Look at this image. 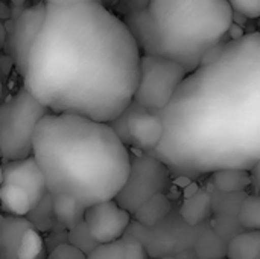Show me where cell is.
I'll use <instances>...</instances> for the list:
<instances>
[{
  "label": "cell",
  "mask_w": 260,
  "mask_h": 259,
  "mask_svg": "<svg viewBox=\"0 0 260 259\" xmlns=\"http://www.w3.org/2000/svg\"><path fill=\"white\" fill-rule=\"evenodd\" d=\"M160 118L165 131L152 154L172 172L251 171L260 162V32L209 53Z\"/></svg>",
  "instance_id": "1"
},
{
  "label": "cell",
  "mask_w": 260,
  "mask_h": 259,
  "mask_svg": "<svg viewBox=\"0 0 260 259\" xmlns=\"http://www.w3.org/2000/svg\"><path fill=\"white\" fill-rule=\"evenodd\" d=\"M140 60L131 31L110 8L46 5L23 87L50 113L111 124L134 101Z\"/></svg>",
  "instance_id": "2"
},
{
  "label": "cell",
  "mask_w": 260,
  "mask_h": 259,
  "mask_svg": "<svg viewBox=\"0 0 260 259\" xmlns=\"http://www.w3.org/2000/svg\"><path fill=\"white\" fill-rule=\"evenodd\" d=\"M32 156L52 195H67L90 208L114 200L125 185L131 153L110 124L49 113L34 134Z\"/></svg>",
  "instance_id": "3"
},
{
  "label": "cell",
  "mask_w": 260,
  "mask_h": 259,
  "mask_svg": "<svg viewBox=\"0 0 260 259\" xmlns=\"http://www.w3.org/2000/svg\"><path fill=\"white\" fill-rule=\"evenodd\" d=\"M233 18L227 0H149L145 11L122 20L142 55L169 58L190 73L227 43Z\"/></svg>",
  "instance_id": "4"
},
{
  "label": "cell",
  "mask_w": 260,
  "mask_h": 259,
  "mask_svg": "<svg viewBox=\"0 0 260 259\" xmlns=\"http://www.w3.org/2000/svg\"><path fill=\"white\" fill-rule=\"evenodd\" d=\"M50 111L23 85L0 102V156L20 160L32 156L34 134L40 121Z\"/></svg>",
  "instance_id": "5"
},
{
  "label": "cell",
  "mask_w": 260,
  "mask_h": 259,
  "mask_svg": "<svg viewBox=\"0 0 260 259\" xmlns=\"http://www.w3.org/2000/svg\"><path fill=\"white\" fill-rule=\"evenodd\" d=\"M187 75V70L181 64L169 58L142 55L140 75L133 102L151 113L160 114L171 104Z\"/></svg>",
  "instance_id": "6"
},
{
  "label": "cell",
  "mask_w": 260,
  "mask_h": 259,
  "mask_svg": "<svg viewBox=\"0 0 260 259\" xmlns=\"http://www.w3.org/2000/svg\"><path fill=\"white\" fill-rule=\"evenodd\" d=\"M171 174L172 171L154 154L131 156L128 179L114 200L122 209L134 215L145 202L166 192L171 185Z\"/></svg>",
  "instance_id": "7"
},
{
  "label": "cell",
  "mask_w": 260,
  "mask_h": 259,
  "mask_svg": "<svg viewBox=\"0 0 260 259\" xmlns=\"http://www.w3.org/2000/svg\"><path fill=\"white\" fill-rule=\"evenodd\" d=\"M111 128L126 143L145 154L154 153L163 137V121L158 113H151L133 102L122 116L113 121Z\"/></svg>",
  "instance_id": "8"
},
{
  "label": "cell",
  "mask_w": 260,
  "mask_h": 259,
  "mask_svg": "<svg viewBox=\"0 0 260 259\" xmlns=\"http://www.w3.org/2000/svg\"><path fill=\"white\" fill-rule=\"evenodd\" d=\"M43 234L26 217L5 215L0 224V259H46Z\"/></svg>",
  "instance_id": "9"
},
{
  "label": "cell",
  "mask_w": 260,
  "mask_h": 259,
  "mask_svg": "<svg viewBox=\"0 0 260 259\" xmlns=\"http://www.w3.org/2000/svg\"><path fill=\"white\" fill-rule=\"evenodd\" d=\"M133 215L122 209L116 200H108L87 208L84 221L99 244L114 243L126 235Z\"/></svg>",
  "instance_id": "10"
},
{
  "label": "cell",
  "mask_w": 260,
  "mask_h": 259,
  "mask_svg": "<svg viewBox=\"0 0 260 259\" xmlns=\"http://www.w3.org/2000/svg\"><path fill=\"white\" fill-rule=\"evenodd\" d=\"M46 15V3L38 2L26 8L15 20L11 32V56L17 72L23 76L29 52L43 26Z\"/></svg>",
  "instance_id": "11"
},
{
  "label": "cell",
  "mask_w": 260,
  "mask_h": 259,
  "mask_svg": "<svg viewBox=\"0 0 260 259\" xmlns=\"http://www.w3.org/2000/svg\"><path fill=\"white\" fill-rule=\"evenodd\" d=\"M3 185L24 189L34 206L49 194L44 174L34 156L20 160H3Z\"/></svg>",
  "instance_id": "12"
},
{
  "label": "cell",
  "mask_w": 260,
  "mask_h": 259,
  "mask_svg": "<svg viewBox=\"0 0 260 259\" xmlns=\"http://www.w3.org/2000/svg\"><path fill=\"white\" fill-rule=\"evenodd\" d=\"M213 203L212 197L206 191H195L193 194L187 195L181 205L180 215L187 226H198L207 221L212 217Z\"/></svg>",
  "instance_id": "13"
},
{
  "label": "cell",
  "mask_w": 260,
  "mask_h": 259,
  "mask_svg": "<svg viewBox=\"0 0 260 259\" xmlns=\"http://www.w3.org/2000/svg\"><path fill=\"white\" fill-rule=\"evenodd\" d=\"M52 200L56 224L62 226L66 231H70L84 221L87 208L79 202L67 195H52Z\"/></svg>",
  "instance_id": "14"
},
{
  "label": "cell",
  "mask_w": 260,
  "mask_h": 259,
  "mask_svg": "<svg viewBox=\"0 0 260 259\" xmlns=\"http://www.w3.org/2000/svg\"><path fill=\"white\" fill-rule=\"evenodd\" d=\"M0 208L3 215L9 217H27L34 205L27 192L14 185L0 186Z\"/></svg>",
  "instance_id": "15"
},
{
  "label": "cell",
  "mask_w": 260,
  "mask_h": 259,
  "mask_svg": "<svg viewBox=\"0 0 260 259\" xmlns=\"http://www.w3.org/2000/svg\"><path fill=\"white\" fill-rule=\"evenodd\" d=\"M171 209H172L171 200L165 194H157L148 202H145L133 217L137 220L140 226L146 229H152L171 214Z\"/></svg>",
  "instance_id": "16"
},
{
  "label": "cell",
  "mask_w": 260,
  "mask_h": 259,
  "mask_svg": "<svg viewBox=\"0 0 260 259\" xmlns=\"http://www.w3.org/2000/svg\"><path fill=\"white\" fill-rule=\"evenodd\" d=\"M225 253L229 259H260V232L247 231L236 235Z\"/></svg>",
  "instance_id": "17"
},
{
  "label": "cell",
  "mask_w": 260,
  "mask_h": 259,
  "mask_svg": "<svg viewBox=\"0 0 260 259\" xmlns=\"http://www.w3.org/2000/svg\"><path fill=\"white\" fill-rule=\"evenodd\" d=\"M215 186L222 192H241L253 185L250 171L244 169H222L212 174Z\"/></svg>",
  "instance_id": "18"
},
{
  "label": "cell",
  "mask_w": 260,
  "mask_h": 259,
  "mask_svg": "<svg viewBox=\"0 0 260 259\" xmlns=\"http://www.w3.org/2000/svg\"><path fill=\"white\" fill-rule=\"evenodd\" d=\"M26 218H27V220H29L41 234L50 232V231L53 229V226L56 224L55 215H53V200H52V194L49 192L38 205H35Z\"/></svg>",
  "instance_id": "19"
},
{
  "label": "cell",
  "mask_w": 260,
  "mask_h": 259,
  "mask_svg": "<svg viewBox=\"0 0 260 259\" xmlns=\"http://www.w3.org/2000/svg\"><path fill=\"white\" fill-rule=\"evenodd\" d=\"M239 223L247 231L260 232V195H248L239 208Z\"/></svg>",
  "instance_id": "20"
},
{
  "label": "cell",
  "mask_w": 260,
  "mask_h": 259,
  "mask_svg": "<svg viewBox=\"0 0 260 259\" xmlns=\"http://www.w3.org/2000/svg\"><path fill=\"white\" fill-rule=\"evenodd\" d=\"M67 243L75 246L81 252H84L87 256L99 246V243L90 234L85 221H82L81 224H78L76 227H73L67 232Z\"/></svg>",
  "instance_id": "21"
},
{
  "label": "cell",
  "mask_w": 260,
  "mask_h": 259,
  "mask_svg": "<svg viewBox=\"0 0 260 259\" xmlns=\"http://www.w3.org/2000/svg\"><path fill=\"white\" fill-rule=\"evenodd\" d=\"M88 259H126L123 238L108 244H99L90 255Z\"/></svg>",
  "instance_id": "22"
},
{
  "label": "cell",
  "mask_w": 260,
  "mask_h": 259,
  "mask_svg": "<svg viewBox=\"0 0 260 259\" xmlns=\"http://www.w3.org/2000/svg\"><path fill=\"white\" fill-rule=\"evenodd\" d=\"M149 5V0H117V3L111 8L114 14L120 18H126L145 11Z\"/></svg>",
  "instance_id": "23"
},
{
  "label": "cell",
  "mask_w": 260,
  "mask_h": 259,
  "mask_svg": "<svg viewBox=\"0 0 260 259\" xmlns=\"http://www.w3.org/2000/svg\"><path fill=\"white\" fill-rule=\"evenodd\" d=\"M235 14L245 18H259L260 0H227Z\"/></svg>",
  "instance_id": "24"
},
{
  "label": "cell",
  "mask_w": 260,
  "mask_h": 259,
  "mask_svg": "<svg viewBox=\"0 0 260 259\" xmlns=\"http://www.w3.org/2000/svg\"><path fill=\"white\" fill-rule=\"evenodd\" d=\"M47 259H88V256L69 243H62L58 247L52 249L47 255Z\"/></svg>",
  "instance_id": "25"
},
{
  "label": "cell",
  "mask_w": 260,
  "mask_h": 259,
  "mask_svg": "<svg viewBox=\"0 0 260 259\" xmlns=\"http://www.w3.org/2000/svg\"><path fill=\"white\" fill-rule=\"evenodd\" d=\"M43 2L46 5H53V6H75V5H85V3H101V0H43Z\"/></svg>",
  "instance_id": "26"
},
{
  "label": "cell",
  "mask_w": 260,
  "mask_h": 259,
  "mask_svg": "<svg viewBox=\"0 0 260 259\" xmlns=\"http://www.w3.org/2000/svg\"><path fill=\"white\" fill-rule=\"evenodd\" d=\"M251 174V180H253V185H256L257 188H260V162L257 165L253 166V169L250 171Z\"/></svg>",
  "instance_id": "27"
},
{
  "label": "cell",
  "mask_w": 260,
  "mask_h": 259,
  "mask_svg": "<svg viewBox=\"0 0 260 259\" xmlns=\"http://www.w3.org/2000/svg\"><path fill=\"white\" fill-rule=\"evenodd\" d=\"M101 3H102L104 6H107V8L111 9V8L117 3V0H101Z\"/></svg>",
  "instance_id": "28"
},
{
  "label": "cell",
  "mask_w": 260,
  "mask_h": 259,
  "mask_svg": "<svg viewBox=\"0 0 260 259\" xmlns=\"http://www.w3.org/2000/svg\"><path fill=\"white\" fill-rule=\"evenodd\" d=\"M3 185V159L0 156V186Z\"/></svg>",
  "instance_id": "29"
},
{
  "label": "cell",
  "mask_w": 260,
  "mask_h": 259,
  "mask_svg": "<svg viewBox=\"0 0 260 259\" xmlns=\"http://www.w3.org/2000/svg\"><path fill=\"white\" fill-rule=\"evenodd\" d=\"M2 90H3V85H2V76H0V102H2Z\"/></svg>",
  "instance_id": "30"
},
{
  "label": "cell",
  "mask_w": 260,
  "mask_h": 259,
  "mask_svg": "<svg viewBox=\"0 0 260 259\" xmlns=\"http://www.w3.org/2000/svg\"><path fill=\"white\" fill-rule=\"evenodd\" d=\"M3 217H5V215H3V212H2V208H0V224H2V221H3Z\"/></svg>",
  "instance_id": "31"
},
{
  "label": "cell",
  "mask_w": 260,
  "mask_h": 259,
  "mask_svg": "<svg viewBox=\"0 0 260 259\" xmlns=\"http://www.w3.org/2000/svg\"><path fill=\"white\" fill-rule=\"evenodd\" d=\"M155 259H175V258H171V256H163V258H155Z\"/></svg>",
  "instance_id": "32"
},
{
  "label": "cell",
  "mask_w": 260,
  "mask_h": 259,
  "mask_svg": "<svg viewBox=\"0 0 260 259\" xmlns=\"http://www.w3.org/2000/svg\"><path fill=\"white\" fill-rule=\"evenodd\" d=\"M225 259H229V258H225Z\"/></svg>",
  "instance_id": "33"
}]
</instances>
